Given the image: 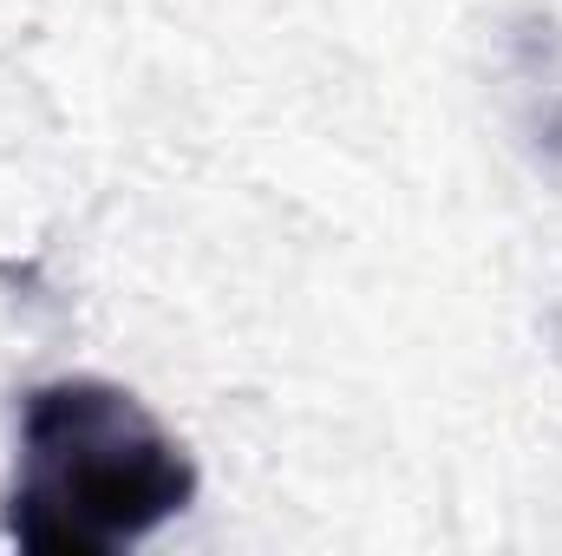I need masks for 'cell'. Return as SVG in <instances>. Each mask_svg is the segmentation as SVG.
<instances>
[{
    "instance_id": "6da1fadb",
    "label": "cell",
    "mask_w": 562,
    "mask_h": 556,
    "mask_svg": "<svg viewBox=\"0 0 562 556\" xmlns=\"http://www.w3.org/2000/svg\"><path fill=\"white\" fill-rule=\"evenodd\" d=\"M196 504L177 432L112 380H46L20 407V458L0 531L40 556H112Z\"/></svg>"
}]
</instances>
